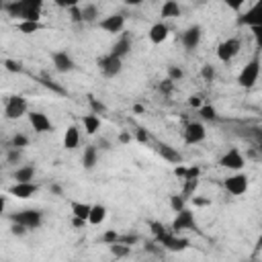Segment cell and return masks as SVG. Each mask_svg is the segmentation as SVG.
<instances>
[{"label": "cell", "instance_id": "cell-1", "mask_svg": "<svg viewBox=\"0 0 262 262\" xmlns=\"http://www.w3.org/2000/svg\"><path fill=\"white\" fill-rule=\"evenodd\" d=\"M6 10L10 12V16H18L20 20L39 23V18H41V2L39 0L12 2V4H6Z\"/></svg>", "mask_w": 262, "mask_h": 262}, {"label": "cell", "instance_id": "cell-2", "mask_svg": "<svg viewBox=\"0 0 262 262\" xmlns=\"http://www.w3.org/2000/svg\"><path fill=\"white\" fill-rule=\"evenodd\" d=\"M151 227H154V229H151L154 235L158 237L160 244H164V248H168V250H172V252H180V250H186V248H188V239L180 237L178 233H174V231H164L160 223H151Z\"/></svg>", "mask_w": 262, "mask_h": 262}, {"label": "cell", "instance_id": "cell-3", "mask_svg": "<svg viewBox=\"0 0 262 262\" xmlns=\"http://www.w3.org/2000/svg\"><path fill=\"white\" fill-rule=\"evenodd\" d=\"M10 221L23 225V227L29 231V229H39V227H41L43 215H41V211H37V209H23V211H16L14 215H10Z\"/></svg>", "mask_w": 262, "mask_h": 262}, {"label": "cell", "instance_id": "cell-4", "mask_svg": "<svg viewBox=\"0 0 262 262\" xmlns=\"http://www.w3.org/2000/svg\"><path fill=\"white\" fill-rule=\"evenodd\" d=\"M29 111V104L23 96L14 94V96H8L6 102H4V117L8 121H18L20 117H25Z\"/></svg>", "mask_w": 262, "mask_h": 262}, {"label": "cell", "instance_id": "cell-5", "mask_svg": "<svg viewBox=\"0 0 262 262\" xmlns=\"http://www.w3.org/2000/svg\"><path fill=\"white\" fill-rule=\"evenodd\" d=\"M248 186H250V178H248V174H244V172L229 174V176L223 180V188H225L229 194H233V196L244 194V192L248 190Z\"/></svg>", "mask_w": 262, "mask_h": 262}, {"label": "cell", "instance_id": "cell-6", "mask_svg": "<svg viewBox=\"0 0 262 262\" xmlns=\"http://www.w3.org/2000/svg\"><path fill=\"white\" fill-rule=\"evenodd\" d=\"M258 76H260V59L254 57L252 61H248V63L242 68V72H239V76H237V84L244 86V88H252V86L258 82Z\"/></svg>", "mask_w": 262, "mask_h": 262}, {"label": "cell", "instance_id": "cell-7", "mask_svg": "<svg viewBox=\"0 0 262 262\" xmlns=\"http://www.w3.org/2000/svg\"><path fill=\"white\" fill-rule=\"evenodd\" d=\"M239 49H242V41L237 39V37H229V39H225V41H221L219 45H217V59L219 61H231L237 53H239Z\"/></svg>", "mask_w": 262, "mask_h": 262}, {"label": "cell", "instance_id": "cell-8", "mask_svg": "<svg viewBox=\"0 0 262 262\" xmlns=\"http://www.w3.org/2000/svg\"><path fill=\"white\" fill-rule=\"evenodd\" d=\"M205 137H207V129H205V125H203L201 121H190V123L184 125V131H182L184 143L196 145V143H201Z\"/></svg>", "mask_w": 262, "mask_h": 262}, {"label": "cell", "instance_id": "cell-9", "mask_svg": "<svg viewBox=\"0 0 262 262\" xmlns=\"http://www.w3.org/2000/svg\"><path fill=\"white\" fill-rule=\"evenodd\" d=\"M219 166H221V168H227V170H233V172H239V170L246 166L244 154H242L237 147H229V149L219 158Z\"/></svg>", "mask_w": 262, "mask_h": 262}, {"label": "cell", "instance_id": "cell-10", "mask_svg": "<svg viewBox=\"0 0 262 262\" xmlns=\"http://www.w3.org/2000/svg\"><path fill=\"white\" fill-rule=\"evenodd\" d=\"M196 227V219H194V213L190 209H182L176 213V217L172 219V231L174 233H180V231H190Z\"/></svg>", "mask_w": 262, "mask_h": 262}, {"label": "cell", "instance_id": "cell-11", "mask_svg": "<svg viewBox=\"0 0 262 262\" xmlns=\"http://www.w3.org/2000/svg\"><path fill=\"white\" fill-rule=\"evenodd\" d=\"M98 70L102 72V76L115 78V76L121 74V70H123V59H119V57L106 53V55L98 57Z\"/></svg>", "mask_w": 262, "mask_h": 262}, {"label": "cell", "instance_id": "cell-12", "mask_svg": "<svg viewBox=\"0 0 262 262\" xmlns=\"http://www.w3.org/2000/svg\"><path fill=\"white\" fill-rule=\"evenodd\" d=\"M51 63H53L55 72H59V74H70L76 68V61L72 59V55L68 51H53L51 53Z\"/></svg>", "mask_w": 262, "mask_h": 262}, {"label": "cell", "instance_id": "cell-13", "mask_svg": "<svg viewBox=\"0 0 262 262\" xmlns=\"http://www.w3.org/2000/svg\"><path fill=\"white\" fill-rule=\"evenodd\" d=\"M98 27H100L104 33L119 35V33H123V29H125V16H123V14H108V16H104V18L98 20Z\"/></svg>", "mask_w": 262, "mask_h": 262}, {"label": "cell", "instance_id": "cell-14", "mask_svg": "<svg viewBox=\"0 0 262 262\" xmlns=\"http://www.w3.org/2000/svg\"><path fill=\"white\" fill-rule=\"evenodd\" d=\"M201 39H203V29H201V25H190V27L182 33V37H180L184 49H188V51L196 49L199 43H201Z\"/></svg>", "mask_w": 262, "mask_h": 262}, {"label": "cell", "instance_id": "cell-15", "mask_svg": "<svg viewBox=\"0 0 262 262\" xmlns=\"http://www.w3.org/2000/svg\"><path fill=\"white\" fill-rule=\"evenodd\" d=\"M29 123H31L33 131H37V133H49V131H53V123L41 111H31L29 113Z\"/></svg>", "mask_w": 262, "mask_h": 262}, {"label": "cell", "instance_id": "cell-16", "mask_svg": "<svg viewBox=\"0 0 262 262\" xmlns=\"http://www.w3.org/2000/svg\"><path fill=\"white\" fill-rule=\"evenodd\" d=\"M37 190H39V186H37L35 182H14V184L8 188V194H12V196H16V199H20V201H27V199H31Z\"/></svg>", "mask_w": 262, "mask_h": 262}, {"label": "cell", "instance_id": "cell-17", "mask_svg": "<svg viewBox=\"0 0 262 262\" xmlns=\"http://www.w3.org/2000/svg\"><path fill=\"white\" fill-rule=\"evenodd\" d=\"M168 35H170V27L162 20V23H154L151 27H149V31H147V39L154 43V45H160V43H164L166 39H168Z\"/></svg>", "mask_w": 262, "mask_h": 262}, {"label": "cell", "instance_id": "cell-18", "mask_svg": "<svg viewBox=\"0 0 262 262\" xmlns=\"http://www.w3.org/2000/svg\"><path fill=\"white\" fill-rule=\"evenodd\" d=\"M78 145H80V129H78V125H70L63 133V147L76 149Z\"/></svg>", "mask_w": 262, "mask_h": 262}, {"label": "cell", "instance_id": "cell-19", "mask_svg": "<svg viewBox=\"0 0 262 262\" xmlns=\"http://www.w3.org/2000/svg\"><path fill=\"white\" fill-rule=\"evenodd\" d=\"M129 49H131V41H129V37H119L117 41H115V45L111 47V55H115V57H119V59H123L127 53H129Z\"/></svg>", "mask_w": 262, "mask_h": 262}, {"label": "cell", "instance_id": "cell-20", "mask_svg": "<svg viewBox=\"0 0 262 262\" xmlns=\"http://www.w3.org/2000/svg\"><path fill=\"white\" fill-rule=\"evenodd\" d=\"M96 164H98V149L94 145L84 147V151H82V166L86 170H92Z\"/></svg>", "mask_w": 262, "mask_h": 262}, {"label": "cell", "instance_id": "cell-21", "mask_svg": "<svg viewBox=\"0 0 262 262\" xmlns=\"http://www.w3.org/2000/svg\"><path fill=\"white\" fill-rule=\"evenodd\" d=\"M158 151H160V156H162L164 160H168V162H172V164H182L180 151H178V149H174L172 145H168V143H160Z\"/></svg>", "mask_w": 262, "mask_h": 262}, {"label": "cell", "instance_id": "cell-22", "mask_svg": "<svg viewBox=\"0 0 262 262\" xmlns=\"http://www.w3.org/2000/svg\"><path fill=\"white\" fill-rule=\"evenodd\" d=\"M106 207L104 205H100V203H96V205H92L90 207V215H88V223H92V225H100L104 219H106Z\"/></svg>", "mask_w": 262, "mask_h": 262}, {"label": "cell", "instance_id": "cell-23", "mask_svg": "<svg viewBox=\"0 0 262 262\" xmlns=\"http://www.w3.org/2000/svg\"><path fill=\"white\" fill-rule=\"evenodd\" d=\"M12 178H14V182H33V178H35V166H20V168H16L14 174H12Z\"/></svg>", "mask_w": 262, "mask_h": 262}, {"label": "cell", "instance_id": "cell-24", "mask_svg": "<svg viewBox=\"0 0 262 262\" xmlns=\"http://www.w3.org/2000/svg\"><path fill=\"white\" fill-rule=\"evenodd\" d=\"M82 125H84V131L88 133V135H94L98 129H100V117L98 115H84L82 117Z\"/></svg>", "mask_w": 262, "mask_h": 262}, {"label": "cell", "instance_id": "cell-25", "mask_svg": "<svg viewBox=\"0 0 262 262\" xmlns=\"http://www.w3.org/2000/svg\"><path fill=\"white\" fill-rule=\"evenodd\" d=\"M80 14H82V23H92L98 18V6L96 4H80Z\"/></svg>", "mask_w": 262, "mask_h": 262}, {"label": "cell", "instance_id": "cell-26", "mask_svg": "<svg viewBox=\"0 0 262 262\" xmlns=\"http://www.w3.org/2000/svg\"><path fill=\"white\" fill-rule=\"evenodd\" d=\"M90 207L92 205H88V203H72V215L76 217V219H82V221H88V215H90Z\"/></svg>", "mask_w": 262, "mask_h": 262}, {"label": "cell", "instance_id": "cell-27", "mask_svg": "<svg viewBox=\"0 0 262 262\" xmlns=\"http://www.w3.org/2000/svg\"><path fill=\"white\" fill-rule=\"evenodd\" d=\"M160 14H162L164 18H172V16H178V14H180V6H178V2H174V0H168V2H164V6H162V10H160Z\"/></svg>", "mask_w": 262, "mask_h": 262}, {"label": "cell", "instance_id": "cell-28", "mask_svg": "<svg viewBox=\"0 0 262 262\" xmlns=\"http://www.w3.org/2000/svg\"><path fill=\"white\" fill-rule=\"evenodd\" d=\"M16 29H18L20 33H25V35H31V33L41 31L43 25H41V23H31V20H20V23H16Z\"/></svg>", "mask_w": 262, "mask_h": 262}, {"label": "cell", "instance_id": "cell-29", "mask_svg": "<svg viewBox=\"0 0 262 262\" xmlns=\"http://www.w3.org/2000/svg\"><path fill=\"white\" fill-rule=\"evenodd\" d=\"M108 248H111V254H113L115 258H123V256H127V254H129V246H125V244H119V242L111 244Z\"/></svg>", "mask_w": 262, "mask_h": 262}, {"label": "cell", "instance_id": "cell-30", "mask_svg": "<svg viewBox=\"0 0 262 262\" xmlns=\"http://www.w3.org/2000/svg\"><path fill=\"white\" fill-rule=\"evenodd\" d=\"M170 207H172L174 213L186 209V205H184V196H182V194H172V196H170Z\"/></svg>", "mask_w": 262, "mask_h": 262}, {"label": "cell", "instance_id": "cell-31", "mask_svg": "<svg viewBox=\"0 0 262 262\" xmlns=\"http://www.w3.org/2000/svg\"><path fill=\"white\" fill-rule=\"evenodd\" d=\"M199 115H201L203 119H207V121H213V119L217 117V111H215V106H211V104H203V106L199 108Z\"/></svg>", "mask_w": 262, "mask_h": 262}, {"label": "cell", "instance_id": "cell-32", "mask_svg": "<svg viewBox=\"0 0 262 262\" xmlns=\"http://www.w3.org/2000/svg\"><path fill=\"white\" fill-rule=\"evenodd\" d=\"M182 78H184V72L178 66H168V80L176 82V80H182Z\"/></svg>", "mask_w": 262, "mask_h": 262}, {"label": "cell", "instance_id": "cell-33", "mask_svg": "<svg viewBox=\"0 0 262 262\" xmlns=\"http://www.w3.org/2000/svg\"><path fill=\"white\" fill-rule=\"evenodd\" d=\"M88 104H90V108H92V115H100V113H104L106 108H104V104L100 102V100H96L94 96H88Z\"/></svg>", "mask_w": 262, "mask_h": 262}, {"label": "cell", "instance_id": "cell-34", "mask_svg": "<svg viewBox=\"0 0 262 262\" xmlns=\"http://www.w3.org/2000/svg\"><path fill=\"white\" fill-rule=\"evenodd\" d=\"M27 143H29V137H27V135H23V133H16V135L12 137V147H16V149L27 147Z\"/></svg>", "mask_w": 262, "mask_h": 262}, {"label": "cell", "instance_id": "cell-35", "mask_svg": "<svg viewBox=\"0 0 262 262\" xmlns=\"http://www.w3.org/2000/svg\"><path fill=\"white\" fill-rule=\"evenodd\" d=\"M201 76H203L207 82H213V78H215V68H213L211 63L203 66V70H201Z\"/></svg>", "mask_w": 262, "mask_h": 262}, {"label": "cell", "instance_id": "cell-36", "mask_svg": "<svg viewBox=\"0 0 262 262\" xmlns=\"http://www.w3.org/2000/svg\"><path fill=\"white\" fill-rule=\"evenodd\" d=\"M102 242L111 246V244H115V242H119V233H117L115 229H108V231H104V233H102Z\"/></svg>", "mask_w": 262, "mask_h": 262}, {"label": "cell", "instance_id": "cell-37", "mask_svg": "<svg viewBox=\"0 0 262 262\" xmlns=\"http://www.w3.org/2000/svg\"><path fill=\"white\" fill-rule=\"evenodd\" d=\"M70 18L74 23H82V14H80V4H74L70 6Z\"/></svg>", "mask_w": 262, "mask_h": 262}, {"label": "cell", "instance_id": "cell-38", "mask_svg": "<svg viewBox=\"0 0 262 262\" xmlns=\"http://www.w3.org/2000/svg\"><path fill=\"white\" fill-rule=\"evenodd\" d=\"M4 68H6L8 72H16V74L23 72V66H20L18 61H14V59H6V61H4Z\"/></svg>", "mask_w": 262, "mask_h": 262}, {"label": "cell", "instance_id": "cell-39", "mask_svg": "<svg viewBox=\"0 0 262 262\" xmlns=\"http://www.w3.org/2000/svg\"><path fill=\"white\" fill-rule=\"evenodd\" d=\"M172 86H174V82H172V80H168V78H166V80H164V82H162V84H160V90H162V92H164V94H170V92H172Z\"/></svg>", "mask_w": 262, "mask_h": 262}, {"label": "cell", "instance_id": "cell-40", "mask_svg": "<svg viewBox=\"0 0 262 262\" xmlns=\"http://www.w3.org/2000/svg\"><path fill=\"white\" fill-rule=\"evenodd\" d=\"M188 104H190V106H194V108H201V106H203V100H201V96H199V94H192V96L188 98Z\"/></svg>", "mask_w": 262, "mask_h": 262}, {"label": "cell", "instance_id": "cell-41", "mask_svg": "<svg viewBox=\"0 0 262 262\" xmlns=\"http://www.w3.org/2000/svg\"><path fill=\"white\" fill-rule=\"evenodd\" d=\"M10 231H12L14 235H25V233H27V229H25L23 225H18V223H12V225H10Z\"/></svg>", "mask_w": 262, "mask_h": 262}, {"label": "cell", "instance_id": "cell-42", "mask_svg": "<svg viewBox=\"0 0 262 262\" xmlns=\"http://www.w3.org/2000/svg\"><path fill=\"white\" fill-rule=\"evenodd\" d=\"M174 174H176L178 178H182V180H184V176H186V166H180V164H176V168H174Z\"/></svg>", "mask_w": 262, "mask_h": 262}, {"label": "cell", "instance_id": "cell-43", "mask_svg": "<svg viewBox=\"0 0 262 262\" xmlns=\"http://www.w3.org/2000/svg\"><path fill=\"white\" fill-rule=\"evenodd\" d=\"M18 158H20V151H18L16 147H12V151L8 154V160H10V162H14V160H18Z\"/></svg>", "mask_w": 262, "mask_h": 262}, {"label": "cell", "instance_id": "cell-44", "mask_svg": "<svg viewBox=\"0 0 262 262\" xmlns=\"http://www.w3.org/2000/svg\"><path fill=\"white\" fill-rule=\"evenodd\" d=\"M4 211H6V196L0 194V217L4 215Z\"/></svg>", "mask_w": 262, "mask_h": 262}, {"label": "cell", "instance_id": "cell-45", "mask_svg": "<svg viewBox=\"0 0 262 262\" xmlns=\"http://www.w3.org/2000/svg\"><path fill=\"white\" fill-rule=\"evenodd\" d=\"M137 139H139V141H145V139H147V135H145L143 129H137Z\"/></svg>", "mask_w": 262, "mask_h": 262}, {"label": "cell", "instance_id": "cell-46", "mask_svg": "<svg viewBox=\"0 0 262 262\" xmlns=\"http://www.w3.org/2000/svg\"><path fill=\"white\" fill-rule=\"evenodd\" d=\"M119 139H121L123 143H127V141H131V135H129V133H121V135H119Z\"/></svg>", "mask_w": 262, "mask_h": 262}, {"label": "cell", "instance_id": "cell-47", "mask_svg": "<svg viewBox=\"0 0 262 262\" xmlns=\"http://www.w3.org/2000/svg\"><path fill=\"white\" fill-rule=\"evenodd\" d=\"M84 223H86V221H82V219H76V217H74V227H82Z\"/></svg>", "mask_w": 262, "mask_h": 262}]
</instances>
